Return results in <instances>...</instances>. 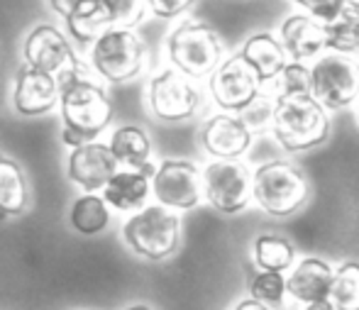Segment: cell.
Segmentation results:
<instances>
[{
	"mask_svg": "<svg viewBox=\"0 0 359 310\" xmlns=\"http://www.w3.org/2000/svg\"><path fill=\"white\" fill-rule=\"evenodd\" d=\"M198 0H149V13L154 18H179L191 10Z\"/></svg>",
	"mask_w": 359,
	"mask_h": 310,
	"instance_id": "cell-31",
	"label": "cell"
},
{
	"mask_svg": "<svg viewBox=\"0 0 359 310\" xmlns=\"http://www.w3.org/2000/svg\"><path fill=\"white\" fill-rule=\"evenodd\" d=\"M156 171L140 169H120L108 186L103 188V198L110 208L120 213H137L147 205V198L151 193V176Z\"/></svg>",
	"mask_w": 359,
	"mask_h": 310,
	"instance_id": "cell-18",
	"label": "cell"
},
{
	"mask_svg": "<svg viewBox=\"0 0 359 310\" xmlns=\"http://www.w3.org/2000/svg\"><path fill=\"white\" fill-rule=\"evenodd\" d=\"M125 310H154V308H149V306H130V308H125Z\"/></svg>",
	"mask_w": 359,
	"mask_h": 310,
	"instance_id": "cell-35",
	"label": "cell"
},
{
	"mask_svg": "<svg viewBox=\"0 0 359 310\" xmlns=\"http://www.w3.org/2000/svg\"><path fill=\"white\" fill-rule=\"evenodd\" d=\"M332 281H335V269L320 257H306L293 267V271L286 276L288 296L296 303L325 301L330 298Z\"/></svg>",
	"mask_w": 359,
	"mask_h": 310,
	"instance_id": "cell-17",
	"label": "cell"
},
{
	"mask_svg": "<svg viewBox=\"0 0 359 310\" xmlns=\"http://www.w3.org/2000/svg\"><path fill=\"white\" fill-rule=\"evenodd\" d=\"M279 39L286 54L293 62L306 64L308 59H318L327 52V32L320 20L311 18L308 13L288 15L279 27Z\"/></svg>",
	"mask_w": 359,
	"mask_h": 310,
	"instance_id": "cell-16",
	"label": "cell"
},
{
	"mask_svg": "<svg viewBox=\"0 0 359 310\" xmlns=\"http://www.w3.org/2000/svg\"><path fill=\"white\" fill-rule=\"evenodd\" d=\"M103 5L113 20V27L125 29H133L149 13V0H103Z\"/></svg>",
	"mask_w": 359,
	"mask_h": 310,
	"instance_id": "cell-29",
	"label": "cell"
},
{
	"mask_svg": "<svg viewBox=\"0 0 359 310\" xmlns=\"http://www.w3.org/2000/svg\"><path fill=\"white\" fill-rule=\"evenodd\" d=\"M69 222L81 235H98L110 222V205L98 193H83L69 208Z\"/></svg>",
	"mask_w": 359,
	"mask_h": 310,
	"instance_id": "cell-23",
	"label": "cell"
},
{
	"mask_svg": "<svg viewBox=\"0 0 359 310\" xmlns=\"http://www.w3.org/2000/svg\"><path fill=\"white\" fill-rule=\"evenodd\" d=\"M252 257L262 271H288L296 267V247L281 235H259L252 245Z\"/></svg>",
	"mask_w": 359,
	"mask_h": 310,
	"instance_id": "cell-24",
	"label": "cell"
},
{
	"mask_svg": "<svg viewBox=\"0 0 359 310\" xmlns=\"http://www.w3.org/2000/svg\"><path fill=\"white\" fill-rule=\"evenodd\" d=\"M166 54H169L174 69L186 74L189 79H201L210 76L225 59V44L215 27L201 20H184L166 42Z\"/></svg>",
	"mask_w": 359,
	"mask_h": 310,
	"instance_id": "cell-4",
	"label": "cell"
},
{
	"mask_svg": "<svg viewBox=\"0 0 359 310\" xmlns=\"http://www.w3.org/2000/svg\"><path fill=\"white\" fill-rule=\"evenodd\" d=\"M330 301L337 310H359V262L350 259L335 269Z\"/></svg>",
	"mask_w": 359,
	"mask_h": 310,
	"instance_id": "cell-27",
	"label": "cell"
},
{
	"mask_svg": "<svg viewBox=\"0 0 359 310\" xmlns=\"http://www.w3.org/2000/svg\"><path fill=\"white\" fill-rule=\"evenodd\" d=\"M306 310H337V308L330 298H325V301H316V303H311V306H306Z\"/></svg>",
	"mask_w": 359,
	"mask_h": 310,
	"instance_id": "cell-34",
	"label": "cell"
},
{
	"mask_svg": "<svg viewBox=\"0 0 359 310\" xmlns=\"http://www.w3.org/2000/svg\"><path fill=\"white\" fill-rule=\"evenodd\" d=\"M151 193L156 203L171 210H191L205 198L203 171L186 159H166L151 176Z\"/></svg>",
	"mask_w": 359,
	"mask_h": 310,
	"instance_id": "cell-11",
	"label": "cell"
},
{
	"mask_svg": "<svg viewBox=\"0 0 359 310\" xmlns=\"http://www.w3.org/2000/svg\"><path fill=\"white\" fill-rule=\"evenodd\" d=\"M232 310H271V308L259 301H255V298H245V301H240Z\"/></svg>",
	"mask_w": 359,
	"mask_h": 310,
	"instance_id": "cell-33",
	"label": "cell"
},
{
	"mask_svg": "<svg viewBox=\"0 0 359 310\" xmlns=\"http://www.w3.org/2000/svg\"><path fill=\"white\" fill-rule=\"evenodd\" d=\"M271 132L286 151L316 149L330 135V115L320 100L313 98V93L276 98Z\"/></svg>",
	"mask_w": 359,
	"mask_h": 310,
	"instance_id": "cell-2",
	"label": "cell"
},
{
	"mask_svg": "<svg viewBox=\"0 0 359 310\" xmlns=\"http://www.w3.org/2000/svg\"><path fill=\"white\" fill-rule=\"evenodd\" d=\"M198 142L215 159H240L252 147V127L242 115L217 113L201 127Z\"/></svg>",
	"mask_w": 359,
	"mask_h": 310,
	"instance_id": "cell-14",
	"label": "cell"
},
{
	"mask_svg": "<svg viewBox=\"0 0 359 310\" xmlns=\"http://www.w3.org/2000/svg\"><path fill=\"white\" fill-rule=\"evenodd\" d=\"M25 62L32 69L57 76L59 81L83 71L69 37L52 25H39L27 34V39H25Z\"/></svg>",
	"mask_w": 359,
	"mask_h": 310,
	"instance_id": "cell-12",
	"label": "cell"
},
{
	"mask_svg": "<svg viewBox=\"0 0 359 310\" xmlns=\"http://www.w3.org/2000/svg\"><path fill=\"white\" fill-rule=\"evenodd\" d=\"M110 149L115 159L125 169H140V171H156L151 164V140L140 125H123L110 137Z\"/></svg>",
	"mask_w": 359,
	"mask_h": 310,
	"instance_id": "cell-20",
	"label": "cell"
},
{
	"mask_svg": "<svg viewBox=\"0 0 359 310\" xmlns=\"http://www.w3.org/2000/svg\"><path fill=\"white\" fill-rule=\"evenodd\" d=\"M311 93L327 110H345L359 98V59L325 52L311 66Z\"/></svg>",
	"mask_w": 359,
	"mask_h": 310,
	"instance_id": "cell-7",
	"label": "cell"
},
{
	"mask_svg": "<svg viewBox=\"0 0 359 310\" xmlns=\"http://www.w3.org/2000/svg\"><path fill=\"white\" fill-rule=\"evenodd\" d=\"M262 88L264 83L240 52L235 57H227L210 74V95L222 113L242 115L262 98Z\"/></svg>",
	"mask_w": 359,
	"mask_h": 310,
	"instance_id": "cell-9",
	"label": "cell"
},
{
	"mask_svg": "<svg viewBox=\"0 0 359 310\" xmlns=\"http://www.w3.org/2000/svg\"><path fill=\"white\" fill-rule=\"evenodd\" d=\"M242 59L255 69V74L259 76L262 83H269L276 76L284 71L288 64V54L281 44V39L271 32H255L252 37H247V42L240 49Z\"/></svg>",
	"mask_w": 359,
	"mask_h": 310,
	"instance_id": "cell-19",
	"label": "cell"
},
{
	"mask_svg": "<svg viewBox=\"0 0 359 310\" xmlns=\"http://www.w3.org/2000/svg\"><path fill=\"white\" fill-rule=\"evenodd\" d=\"M347 5H355V8H359V0H347Z\"/></svg>",
	"mask_w": 359,
	"mask_h": 310,
	"instance_id": "cell-36",
	"label": "cell"
},
{
	"mask_svg": "<svg viewBox=\"0 0 359 310\" xmlns=\"http://www.w3.org/2000/svg\"><path fill=\"white\" fill-rule=\"evenodd\" d=\"M147 49L135 29L110 27L90 47V66L108 83H125L144 69Z\"/></svg>",
	"mask_w": 359,
	"mask_h": 310,
	"instance_id": "cell-6",
	"label": "cell"
},
{
	"mask_svg": "<svg viewBox=\"0 0 359 310\" xmlns=\"http://www.w3.org/2000/svg\"><path fill=\"white\" fill-rule=\"evenodd\" d=\"M29 203V188L22 166L0 154V217L22 215Z\"/></svg>",
	"mask_w": 359,
	"mask_h": 310,
	"instance_id": "cell-21",
	"label": "cell"
},
{
	"mask_svg": "<svg viewBox=\"0 0 359 310\" xmlns=\"http://www.w3.org/2000/svg\"><path fill=\"white\" fill-rule=\"evenodd\" d=\"M203 193L217 213L235 215L255 201V171L240 159H215L203 169Z\"/></svg>",
	"mask_w": 359,
	"mask_h": 310,
	"instance_id": "cell-8",
	"label": "cell"
},
{
	"mask_svg": "<svg viewBox=\"0 0 359 310\" xmlns=\"http://www.w3.org/2000/svg\"><path fill=\"white\" fill-rule=\"evenodd\" d=\"M288 296L286 276L281 271H257V276L250 281V298L264 303L269 308L284 306Z\"/></svg>",
	"mask_w": 359,
	"mask_h": 310,
	"instance_id": "cell-28",
	"label": "cell"
},
{
	"mask_svg": "<svg viewBox=\"0 0 359 310\" xmlns=\"http://www.w3.org/2000/svg\"><path fill=\"white\" fill-rule=\"evenodd\" d=\"M123 237L135 254L149 262H164L179 249L181 220L166 205H159V203L144 205L125 222Z\"/></svg>",
	"mask_w": 359,
	"mask_h": 310,
	"instance_id": "cell-5",
	"label": "cell"
},
{
	"mask_svg": "<svg viewBox=\"0 0 359 310\" xmlns=\"http://www.w3.org/2000/svg\"><path fill=\"white\" fill-rule=\"evenodd\" d=\"M293 3L306 10L311 18L320 20L323 25L332 22L347 8V0H293Z\"/></svg>",
	"mask_w": 359,
	"mask_h": 310,
	"instance_id": "cell-30",
	"label": "cell"
},
{
	"mask_svg": "<svg viewBox=\"0 0 359 310\" xmlns=\"http://www.w3.org/2000/svg\"><path fill=\"white\" fill-rule=\"evenodd\" d=\"M203 95L179 69H164L149 81V108L164 123H184L198 113Z\"/></svg>",
	"mask_w": 359,
	"mask_h": 310,
	"instance_id": "cell-10",
	"label": "cell"
},
{
	"mask_svg": "<svg viewBox=\"0 0 359 310\" xmlns=\"http://www.w3.org/2000/svg\"><path fill=\"white\" fill-rule=\"evenodd\" d=\"M306 93H311V66L301 62H288L284 71L262 88V95H269L271 100Z\"/></svg>",
	"mask_w": 359,
	"mask_h": 310,
	"instance_id": "cell-26",
	"label": "cell"
},
{
	"mask_svg": "<svg viewBox=\"0 0 359 310\" xmlns=\"http://www.w3.org/2000/svg\"><path fill=\"white\" fill-rule=\"evenodd\" d=\"M62 100V81L47 71L25 64L15 76L13 105L20 115H44L54 110Z\"/></svg>",
	"mask_w": 359,
	"mask_h": 310,
	"instance_id": "cell-15",
	"label": "cell"
},
{
	"mask_svg": "<svg viewBox=\"0 0 359 310\" xmlns=\"http://www.w3.org/2000/svg\"><path fill=\"white\" fill-rule=\"evenodd\" d=\"M64 22H67L69 37L79 44H88V47H93L113 27V20H110L103 0H93V3L83 5V8L76 10L72 18H67Z\"/></svg>",
	"mask_w": 359,
	"mask_h": 310,
	"instance_id": "cell-22",
	"label": "cell"
},
{
	"mask_svg": "<svg viewBox=\"0 0 359 310\" xmlns=\"http://www.w3.org/2000/svg\"><path fill=\"white\" fill-rule=\"evenodd\" d=\"M311 186L293 161L271 159L255 169V203L274 217H288L306 205Z\"/></svg>",
	"mask_w": 359,
	"mask_h": 310,
	"instance_id": "cell-3",
	"label": "cell"
},
{
	"mask_svg": "<svg viewBox=\"0 0 359 310\" xmlns=\"http://www.w3.org/2000/svg\"><path fill=\"white\" fill-rule=\"evenodd\" d=\"M93 3V0H49V8L54 10V13L59 15V18H72L76 10H81L83 5Z\"/></svg>",
	"mask_w": 359,
	"mask_h": 310,
	"instance_id": "cell-32",
	"label": "cell"
},
{
	"mask_svg": "<svg viewBox=\"0 0 359 310\" xmlns=\"http://www.w3.org/2000/svg\"><path fill=\"white\" fill-rule=\"evenodd\" d=\"M327 52L347 54L359 59V8L347 5L332 22L325 25Z\"/></svg>",
	"mask_w": 359,
	"mask_h": 310,
	"instance_id": "cell-25",
	"label": "cell"
},
{
	"mask_svg": "<svg viewBox=\"0 0 359 310\" xmlns=\"http://www.w3.org/2000/svg\"><path fill=\"white\" fill-rule=\"evenodd\" d=\"M62 120L64 142L69 147H81L95 142V137L113 120V103L108 90L93 79L79 71L62 81Z\"/></svg>",
	"mask_w": 359,
	"mask_h": 310,
	"instance_id": "cell-1",
	"label": "cell"
},
{
	"mask_svg": "<svg viewBox=\"0 0 359 310\" xmlns=\"http://www.w3.org/2000/svg\"><path fill=\"white\" fill-rule=\"evenodd\" d=\"M120 171L110 144L88 142V144L74 147L67 161L69 181L81 186L86 193H98L108 186V181Z\"/></svg>",
	"mask_w": 359,
	"mask_h": 310,
	"instance_id": "cell-13",
	"label": "cell"
}]
</instances>
